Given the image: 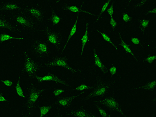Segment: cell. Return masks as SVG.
Returning <instances> with one entry per match:
<instances>
[{
  "instance_id": "cell-14",
  "label": "cell",
  "mask_w": 156,
  "mask_h": 117,
  "mask_svg": "<svg viewBox=\"0 0 156 117\" xmlns=\"http://www.w3.org/2000/svg\"><path fill=\"white\" fill-rule=\"evenodd\" d=\"M28 11L30 14L38 20H42L43 14L40 9L35 7H31L28 9Z\"/></svg>"
},
{
  "instance_id": "cell-17",
  "label": "cell",
  "mask_w": 156,
  "mask_h": 117,
  "mask_svg": "<svg viewBox=\"0 0 156 117\" xmlns=\"http://www.w3.org/2000/svg\"><path fill=\"white\" fill-rule=\"evenodd\" d=\"M89 25L88 22H87L86 24V30L84 34L82 37L81 40L82 42V49L80 55L81 56L82 55L85 46L88 40V30Z\"/></svg>"
},
{
  "instance_id": "cell-6",
  "label": "cell",
  "mask_w": 156,
  "mask_h": 117,
  "mask_svg": "<svg viewBox=\"0 0 156 117\" xmlns=\"http://www.w3.org/2000/svg\"><path fill=\"white\" fill-rule=\"evenodd\" d=\"M32 51L37 55L42 57L48 56L50 50L48 44L46 43L38 40L35 41L31 46Z\"/></svg>"
},
{
  "instance_id": "cell-39",
  "label": "cell",
  "mask_w": 156,
  "mask_h": 117,
  "mask_svg": "<svg viewBox=\"0 0 156 117\" xmlns=\"http://www.w3.org/2000/svg\"><path fill=\"white\" fill-rule=\"evenodd\" d=\"M156 8H154L151 10L150 11L147 12V13H153L155 14L156 13Z\"/></svg>"
},
{
  "instance_id": "cell-37",
  "label": "cell",
  "mask_w": 156,
  "mask_h": 117,
  "mask_svg": "<svg viewBox=\"0 0 156 117\" xmlns=\"http://www.w3.org/2000/svg\"><path fill=\"white\" fill-rule=\"evenodd\" d=\"M131 40L132 42L135 44L137 45L140 43V40L138 38L132 37L131 38Z\"/></svg>"
},
{
  "instance_id": "cell-15",
  "label": "cell",
  "mask_w": 156,
  "mask_h": 117,
  "mask_svg": "<svg viewBox=\"0 0 156 117\" xmlns=\"http://www.w3.org/2000/svg\"><path fill=\"white\" fill-rule=\"evenodd\" d=\"M63 10H68L72 12L75 13H80L83 12L86 13L90 15H93V14L91 12L87 11L84 10L82 8L74 5L66 6L62 9Z\"/></svg>"
},
{
  "instance_id": "cell-25",
  "label": "cell",
  "mask_w": 156,
  "mask_h": 117,
  "mask_svg": "<svg viewBox=\"0 0 156 117\" xmlns=\"http://www.w3.org/2000/svg\"><path fill=\"white\" fill-rule=\"evenodd\" d=\"M50 19L54 25L57 24L61 20V18L56 14L54 10L52 11Z\"/></svg>"
},
{
  "instance_id": "cell-13",
  "label": "cell",
  "mask_w": 156,
  "mask_h": 117,
  "mask_svg": "<svg viewBox=\"0 0 156 117\" xmlns=\"http://www.w3.org/2000/svg\"><path fill=\"white\" fill-rule=\"evenodd\" d=\"M156 86V80H155L135 88V89L141 91H151L153 90Z\"/></svg>"
},
{
  "instance_id": "cell-38",
  "label": "cell",
  "mask_w": 156,
  "mask_h": 117,
  "mask_svg": "<svg viewBox=\"0 0 156 117\" xmlns=\"http://www.w3.org/2000/svg\"><path fill=\"white\" fill-rule=\"evenodd\" d=\"M0 101H5L7 102H9L3 96L1 92L0 93Z\"/></svg>"
},
{
  "instance_id": "cell-34",
  "label": "cell",
  "mask_w": 156,
  "mask_h": 117,
  "mask_svg": "<svg viewBox=\"0 0 156 117\" xmlns=\"http://www.w3.org/2000/svg\"><path fill=\"white\" fill-rule=\"evenodd\" d=\"M123 19L125 22H127L130 21L132 19L128 14L124 13L123 14Z\"/></svg>"
},
{
  "instance_id": "cell-32",
  "label": "cell",
  "mask_w": 156,
  "mask_h": 117,
  "mask_svg": "<svg viewBox=\"0 0 156 117\" xmlns=\"http://www.w3.org/2000/svg\"><path fill=\"white\" fill-rule=\"evenodd\" d=\"M109 70L111 76L112 77L116 74L117 71V68L115 66H113L109 68Z\"/></svg>"
},
{
  "instance_id": "cell-7",
  "label": "cell",
  "mask_w": 156,
  "mask_h": 117,
  "mask_svg": "<svg viewBox=\"0 0 156 117\" xmlns=\"http://www.w3.org/2000/svg\"><path fill=\"white\" fill-rule=\"evenodd\" d=\"M45 31L48 41L52 44L56 48L59 49L61 42L60 33L48 27L46 28Z\"/></svg>"
},
{
  "instance_id": "cell-1",
  "label": "cell",
  "mask_w": 156,
  "mask_h": 117,
  "mask_svg": "<svg viewBox=\"0 0 156 117\" xmlns=\"http://www.w3.org/2000/svg\"><path fill=\"white\" fill-rule=\"evenodd\" d=\"M113 85L111 81L100 78L98 79L93 86L92 90L84 97L83 101L85 102L95 97L103 95L111 89Z\"/></svg>"
},
{
  "instance_id": "cell-23",
  "label": "cell",
  "mask_w": 156,
  "mask_h": 117,
  "mask_svg": "<svg viewBox=\"0 0 156 117\" xmlns=\"http://www.w3.org/2000/svg\"><path fill=\"white\" fill-rule=\"evenodd\" d=\"M118 33L119 37L121 40V42L119 44V45L122 47L126 51L134 57L135 59H136V58L134 54L132 53L131 50L129 47V46L124 41H123L120 33L119 32Z\"/></svg>"
},
{
  "instance_id": "cell-30",
  "label": "cell",
  "mask_w": 156,
  "mask_h": 117,
  "mask_svg": "<svg viewBox=\"0 0 156 117\" xmlns=\"http://www.w3.org/2000/svg\"><path fill=\"white\" fill-rule=\"evenodd\" d=\"M66 91V90L56 88L53 90V93L55 96L57 97Z\"/></svg>"
},
{
  "instance_id": "cell-35",
  "label": "cell",
  "mask_w": 156,
  "mask_h": 117,
  "mask_svg": "<svg viewBox=\"0 0 156 117\" xmlns=\"http://www.w3.org/2000/svg\"><path fill=\"white\" fill-rule=\"evenodd\" d=\"M110 24L113 29L115 28V27L117 25V24L116 21L112 17H111Z\"/></svg>"
},
{
  "instance_id": "cell-2",
  "label": "cell",
  "mask_w": 156,
  "mask_h": 117,
  "mask_svg": "<svg viewBox=\"0 0 156 117\" xmlns=\"http://www.w3.org/2000/svg\"><path fill=\"white\" fill-rule=\"evenodd\" d=\"M45 90L37 88L33 83H31L29 89L28 97L24 107L27 112L30 114L36 107V102L37 99Z\"/></svg>"
},
{
  "instance_id": "cell-11",
  "label": "cell",
  "mask_w": 156,
  "mask_h": 117,
  "mask_svg": "<svg viewBox=\"0 0 156 117\" xmlns=\"http://www.w3.org/2000/svg\"><path fill=\"white\" fill-rule=\"evenodd\" d=\"M93 53L95 64L99 68L104 75H106L108 73L107 69L105 65L101 61L95 49H93Z\"/></svg>"
},
{
  "instance_id": "cell-40",
  "label": "cell",
  "mask_w": 156,
  "mask_h": 117,
  "mask_svg": "<svg viewBox=\"0 0 156 117\" xmlns=\"http://www.w3.org/2000/svg\"><path fill=\"white\" fill-rule=\"evenodd\" d=\"M152 102L153 104H156V98L154 96L153 97V100H152Z\"/></svg>"
},
{
  "instance_id": "cell-16",
  "label": "cell",
  "mask_w": 156,
  "mask_h": 117,
  "mask_svg": "<svg viewBox=\"0 0 156 117\" xmlns=\"http://www.w3.org/2000/svg\"><path fill=\"white\" fill-rule=\"evenodd\" d=\"M79 16V13L78 14L75 22L71 28L66 42L65 45H64V47L63 48V49L62 52V53L63 52V51L65 49L67 45L68 42L70 40V39L74 35V34H75L77 28V24Z\"/></svg>"
},
{
  "instance_id": "cell-29",
  "label": "cell",
  "mask_w": 156,
  "mask_h": 117,
  "mask_svg": "<svg viewBox=\"0 0 156 117\" xmlns=\"http://www.w3.org/2000/svg\"><path fill=\"white\" fill-rule=\"evenodd\" d=\"M110 1L111 0L107 1L103 5L102 8L100 13L99 15L98 18L96 19V22L98 20L100 16L106 10Z\"/></svg>"
},
{
  "instance_id": "cell-3",
  "label": "cell",
  "mask_w": 156,
  "mask_h": 117,
  "mask_svg": "<svg viewBox=\"0 0 156 117\" xmlns=\"http://www.w3.org/2000/svg\"><path fill=\"white\" fill-rule=\"evenodd\" d=\"M95 103L107 108L111 112H118L122 116H128L124 113L121 105L116 100L114 94L97 101Z\"/></svg>"
},
{
  "instance_id": "cell-28",
  "label": "cell",
  "mask_w": 156,
  "mask_h": 117,
  "mask_svg": "<svg viewBox=\"0 0 156 117\" xmlns=\"http://www.w3.org/2000/svg\"><path fill=\"white\" fill-rule=\"evenodd\" d=\"M149 21L145 20H141L140 23V28L141 30L143 31L147 27L149 24Z\"/></svg>"
},
{
  "instance_id": "cell-33",
  "label": "cell",
  "mask_w": 156,
  "mask_h": 117,
  "mask_svg": "<svg viewBox=\"0 0 156 117\" xmlns=\"http://www.w3.org/2000/svg\"><path fill=\"white\" fill-rule=\"evenodd\" d=\"M0 81L6 86L9 87H10L14 83L13 82L8 80H0Z\"/></svg>"
},
{
  "instance_id": "cell-8",
  "label": "cell",
  "mask_w": 156,
  "mask_h": 117,
  "mask_svg": "<svg viewBox=\"0 0 156 117\" xmlns=\"http://www.w3.org/2000/svg\"><path fill=\"white\" fill-rule=\"evenodd\" d=\"M85 92V91H83L76 94H73L68 96L61 98L56 101L55 103L65 109H69L71 108L73 101L83 94Z\"/></svg>"
},
{
  "instance_id": "cell-9",
  "label": "cell",
  "mask_w": 156,
  "mask_h": 117,
  "mask_svg": "<svg viewBox=\"0 0 156 117\" xmlns=\"http://www.w3.org/2000/svg\"><path fill=\"white\" fill-rule=\"evenodd\" d=\"M35 78L40 83L44 81H51L56 83H60L66 86H70L69 83L60 79L57 76L53 74L49 73L44 76H38L36 75Z\"/></svg>"
},
{
  "instance_id": "cell-27",
  "label": "cell",
  "mask_w": 156,
  "mask_h": 117,
  "mask_svg": "<svg viewBox=\"0 0 156 117\" xmlns=\"http://www.w3.org/2000/svg\"><path fill=\"white\" fill-rule=\"evenodd\" d=\"M93 87L88 86L84 84H82L73 89L71 90L82 91L88 89H92Z\"/></svg>"
},
{
  "instance_id": "cell-10",
  "label": "cell",
  "mask_w": 156,
  "mask_h": 117,
  "mask_svg": "<svg viewBox=\"0 0 156 117\" xmlns=\"http://www.w3.org/2000/svg\"><path fill=\"white\" fill-rule=\"evenodd\" d=\"M70 116L78 117H96V116L82 107L75 109H71L67 114Z\"/></svg>"
},
{
  "instance_id": "cell-20",
  "label": "cell",
  "mask_w": 156,
  "mask_h": 117,
  "mask_svg": "<svg viewBox=\"0 0 156 117\" xmlns=\"http://www.w3.org/2000/svg\"><path fill=\"white\" fill-rule=\"evenodd\" d=\"M94 107L96 108L98 111L101 116L103 117H110L112 116L108 113L103 109L101 108L98 104L95 103L94 105Z\"/></svg>"
},
{
  "instance_id": "cell-21",
  "label": "cell",
  "mask_w": 156,
  "mask_h": 117,
  "mask_svg": "<svg viewBox=\"0 0 156 117\" xmlns=\"http://www.w3.org/2000/svg\"><path fill=\"white\" fill-rule=\"evenodd\" d=\"M10 39L23 40L22 38L15 37L12 36L7 34L2 33L0 34V42Z\"/></svg>"
},
{
  "instance_id": "cell-36",
  "label": "cell",
  "mask_w": 156,
  "mask_h": 117,
  "mask_svg": "<svg viewBox=\"0 0 156 117\" xmlns=\"http://www.w3.org/2000/svg\"><path fill=\"white\" fill-rule=\"evenodd\" d=\"M107 13L110 15L111 17H112L113 14L114 13V10L113 8V3L110 8L107 10Z\"/></svg>"
},
{
  "instance_id": "cell-31",
  "label": "cell",
  "mask_w": 156,
  "mask_h": 117,
  "mask_svg": "<svg viewBox=\"0 0 156 117\" xmlns=\"http://www.w3.org/2000/svg\"><path fill=\"white\" fill-rule=\"evenodd\" d=\"M156 59V56L155 55L151 56L145 58L144 60V61L149 64H151Z\"/></svg>"
},
{
  "instance_id": "cell-5",
  "label": "cell",
  "mask_w": 156,
  "mask_h": 117,
  "mask_svg": "<svg viewBox=\"0 0 156 117\" xmlns=\"http://www.w3.org/2000/svg\"><path fill=\"white\" fill-rule=\"evenodd\" d=\"M45 66L48 68L56 66L62 67L73 73H76L81 71V69H75L70 66L68 63L66 56L56 58L49 62L45 63Z\"/></svg>"
},
{
  "instance_id": "cell-24",
  "label": "cell",
  "mask_w": 156,
  "mask_h": 117,
  "mask_svg": "<svg viewBox=\"0 0 156 117\" xmlns=\"http://www.w3.org/2000/svg\"><path fill=\"white\" fill-rule=\"evenodd\" d=\"M20 78L21 77L20 76L18 77V81L15 86V90L17 94L19 96L25 98V97L23 94V91L20 84Z\"/></svg>"
},
{
  "instance_id": "cell-12",
  "label": "cell",
  "mask_w": 156,
  "mask_h": 117,
  "mask_svg": "<svg viewBox=\"0 0 156 117\" xmlns=\"http://www.w3.org/2000/svg\"><path fill=\"white\" fill-rule=\"evenodd\" d=\"M17 22L22 26L30 29H32L34 25L30 20L21 16H18L16 17Z\"/></svg>"
},
{
  "instance_id": "cell-22",
  "label": "cell",
  "mask_w": 156,
  "mask_h": 117,
  "mask_svg": "<svg viewBox=\"0 0 156 117\" xmlns=\"http://www.w3.org/2000/svg\"><path fill=\"white\" fill-rule=\"evenodd\" d=\"M52 107V106L51 105L39 106V108L40 111L39 117H42L47 114L51 108Z\"/></svg>"
},
{
  "instance_id": "cell-19",
  "label": "cell",
  "mask_w": 156,
  "mask_h": 117,
  "mask_svg": "<svg viewBox=\"0 0 156 117\" xmlns=\"http://www.w3.org/2000/svg\"><path fill=\"white\" fill-rule=\"evenodd\" d=\"M0 27L1 28L7 29L12 31H15V27L6 20L0 18Z\"/></svg>"
},
{
  "instance_id": "cell-4",
  "label": "cell",
  "mask_w": 156,
  "mask_h": 117,
  "mask_svg": "<svg viewBox=\"0 0 156 117\" xmlns=\"http://www.w3.org/2000/svg\"><path fill=\"white\" fill-rule=\"evenodd\" d=\"M24 62L22 71L28 77L34 78L40 69L38 64L32 60L26 51H24Z\"/></svg>"
},
{
  "instance_id": "cell-26",
  "label": "cell",
  "mask_w": 156,
  "mask_h": 117,
  "mask_svg": "<svg viewBox=\"0 0 156 117\" xmlns=\"http://www.w3.org/2000/svg\"><path fill=\"white\" fill-rule=\"evenodd\" d=\"M96 30L101 35L105 41L110 43L114 47L116 50H117V47L110 40V38L107 35L100 31L97 29H96Z\"/></svg>"
},
{
  "instance_id": "cell-18",
  "label": "cell",
  "mask_w": 156,
  "mask_h": 117,
  "mask_svg": "<svg viewBox=\"0 0 156 117\" xmlns=\"http://www.w3.org/2000/svg\"><path fill=\"white\" fill-rule=\"evenodd\" d=\"M21 9L17 4L13 3H9L4 4L0 7V10H17Z\"/></svg>"
}]
</instances>
